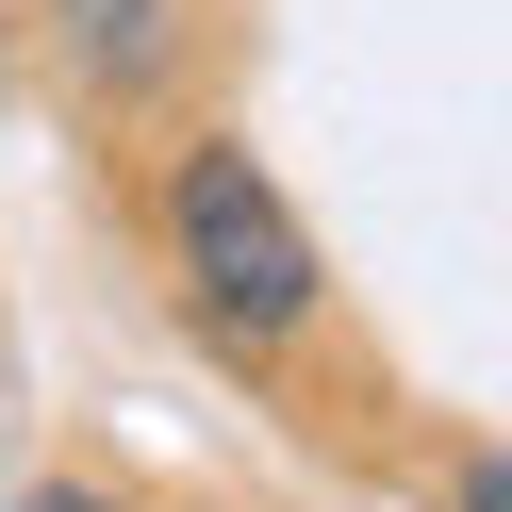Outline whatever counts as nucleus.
Returning a JSON list of instances; mask_svg holds the SVG:
<instances>
[{
  "instance_id": "7ed1b4c3",
  "label": "nucleus",
  "mask_w": 512,
  "mask_h": 512,
  "mask_svg": "<svg viewBox=\"0 0 512 512\" xmlns=\"http://www.w3.org/2000/svg\"><path fill=\"white\" fill-rule=\"evenodd\" d=\"M34 512H116V496H34Z\"/></svg>"
},
{
  "instance_id": "f03ea898",
  "label": "nucleus",
  "mask_w": 512,
  "mask_h": 512,
  "mask_svg": "<svg viewBox=\"0 0 512 512\" xmlns=\"http://www.w3.org/2000/svg\"><path fill=\"white\" fill-rule=\"evenodd\" d=\"M67 34H83L100 83H149V67H166V0H67Z\"/></svg>"
},
{
  "instance_id": "f257e3e1",
  "label": "nucleus",
  "mask_w": 512,
  "mask_h": 512,
  "mask_svg": "<svg viewBox=\"0 0 512 512\" xmlns=\"http://www.w3.org/2000/svg\"><path fill=\"white\" fill-rule=\"evenodd\" d=\"M166 232H182V298H199L232 347H281L314 314V232L281 215V182L248 166V149H182Z\"/></svg>"
}]
</instances>
